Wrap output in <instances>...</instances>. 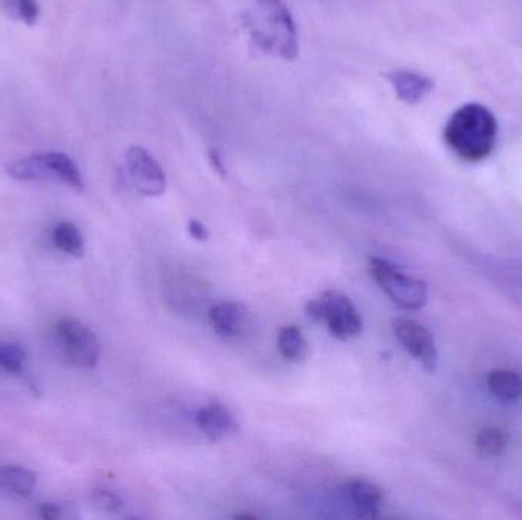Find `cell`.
Instances as JSON below:
<instances>
[{"instance_id": "1", "label": "cell", "mask_w": 522, "mask_h": 520, "mask_svg": "<svg viewBox=\"0 0 522 520\" xmlns=\"http://www.w3.org/2000/svg\"><path fill=\"white\" fill-rule=\"evenodd\" d=\"M443 138L461 161H484L497 145V118L481 104H466L452 113Z\"/></svg>"}, {"instance_id": "2", "label": "cell", "mask_w": 522, "mask_h": 520, "mask_svg": "<svg viewBox=\"0 0 522 520\" xmlns=\"http://www.w3.org/2000/svg\"><path fill=\"white\" fill-rule=\"evenodd\" d=\"M261 22L265 28L248 25L252 40L258 48L280 55L284 60H295L298 55V34L294 19L281 0H257Z\"/></svg>"}, {"instance_id": "3", "label": "cell", "mask_w": 522, "mask_h": 520, "mask_svg": "<svg viewBox=\"0 0 522 520\" xmlns=\"http://www.w3.org/2000/svg\"><path fill=\"white\" fill-rule=\"evenodd\" d=\"M306 313L312 321L326 325L333 338L339 341H347L361 334V315L344 293L327 290L319 298L307 302Z\"/></svg>"}, {"instance_id": "4", "label": "cell", "mask_w": 522, "mask_h": 520, "mask_svg": "<svg viewBox=\"0 0 522 520\" xmlns=\"http://www.w3.org/2000/svg\"><path fill=\"white\" fill-rule=\"evenodd\" d=\"M368 272L388 298L405 310H420L428 301V286L381 257L368 260Z\"/></svg>"}, {"instance_id": "5", "label": "cell", "mask_w": 522, "mask_h": 520, "mask_svg": "<svg viewBox=\"0 0 522 520\" xmlns=\"http://www.w3.org/2000/svg\"><path fill=\"white\" fill-rule=\"evenodd\" d=\"M60 347L66 360L78 368H94L100 359L101 347L97 334L77 319L63 318L55 325Z\"/></svg>"}, {"instance_id": "6", "label": "cell", "mask_w": 522, "mask_h": 520, "mask_svg": "<svg viewBox=\"0 0 522 520\" xmlns=\"http://www.w3.org/2000/svg\"><path fill=\"white\" fill-rule=\"evenodd\" d=\"M393 331L400 342L420 365L429 373H434L439 363V351L434 336L428 328L410 318H397L393 321Z\"/></svg>"}, {"instance_id": "7", "label": "cell", "mask_w": 522, "mask_h": 520, "mask_svg": "<svg viewBox=\"0 0 522 520\" xmlns=\"http://www.w3.org/2000/svg\"><path fill=\"white\" fill-rule=\"evenodd\" d=\"M126 161L130 179L142 196L158 197L164 194L167 177L149 151L142 147H130Z\"/></svg>"}, {"instance_id": "8", "label": "cell", "mask_w": 522, "mask_h": 520, "mask_svg": "<svg viewBox=\"0 0 522 520\" xmlns=\"http://www.w3.org/2000/svg\"><path fill=\"white\" fill-rule=\"evenodd\" d=\"M208 319L217 336L228 341L245 338L252 327L248 309L234 301L219 302L211 307Z\"/></svg>"}, {"instance_id": "9", "label": "cell", "mask_w": 522, "mask_h": 520, "mask_svg": "<svg viewBox=\"0 0 522 520\" xmlns=\"http://www.w3.org/2000/svg\"><path fill=\"white\" fill-rule=\"evenodd\" d=\"M199 431L210 441H222L237 432V420L226 406L210 403L197 411Z\"/></svg>"}, {"instance_id": "10", "label": "cell", "mask_w": 522, "mask_h": 520, "mask_svg": "<svg viewBox=\"0 0 522 520\" xmlns=\"http://www.w3.org/2000/svg\"><path fill=\"white\" fill-rule=\"evenodd\" d=\"M345 496L355 508L359 517L371 519L376 517L377 511L384 501V492L379 485L365 479H352L345 485Z\"/></svg>"}, {"instance_id": "11", "label": "cell", "mask_w": 522, "mask_h": 520, "mask_svg": "<svg viewBox=\"0 0 522 520\" xmlns=\"http://www.w3.org/2000/svg\"><path fill=\"white\" fill-rule=\"evenodd\" d=\"M385 77L393 86L397 98L411 106L425 100L434 89L431 78L416 74V72L396 71L385 74Z\"/></svg>"}, {"instance_id": "12", "label": "cell", "mask_w": 522, "mask_h": 520, "mask_svg": "<svg viewBox=\"0 0 522 520\" xmlns=\"http://www.w3.org/2000/svg\"><path fill=\"white\" fill-rule=\"evenodd\" d=\"M36 485L37 475L28 467L16 464L0 467V488L5 492L26 498L34 492Z\"/></svg>"}, {"instance_id": "13", "label": "cell", "mask_w": 522, "mask_h": 520, "mask_svg": "<svg viewBox=\"0 0 522 520\" xmlns=\"http://www.w3.org/2000/svg\"><path fill=\"white\" fill-rule=\"evenodd\" d=\"M278 351L289 362H303L309 357L310 345L301 328L287 325L281 328L277 339Z\"/></svg>"}, {"instance_id": "14", "label": "cell", "mask_w": 522, "mask_h": 520, "mask_svg": "<svg viewBox=\"0 0 522 520\" xmlns=\"http://www.w3.org/2000/svg\"><path fill=\"white\" fill-rule=\"evenodd\" d=\"M46 161H48L49 168H51L52 177L58 182L65 183L72 190H84L83 177H81L80 170H78L75 162L69 158L65 153H58V151H49L46 153Z\"/></svg>"}, {"instance_id": "15", "label": "cell", "mask_w": 522, "mask_h": 520, "mask_svg": "<svg viewBox=\"0 0 522 520\" xmlns=\"http://www.w3.org/2000/svg\"><path fill=\"white\" fill-rule=\"evenodd\" d=\"M487 386L498 399L518 400L522 397V377L513 371H492L487 377Z\"/></svg>"}, {"instance_id": "16", "label": "cell", "mask_w": 522, "mask_h": 520, "mask_svg": "<svg viewBox=\"0 0 522 520\" xmlns=\"http://www.w3.org/2000/svg\"><path fill=\"white\" fill-rule=\"evenodd\" d=\"M55 246L71 257L81 258L84 255V238L77 226L69 222L58 223L52 232Z\"/></svg>"}, {"instance_id": "17", "label": "cell", "mask_w": 522, "mask_h": 520, "mask_svg": "<svg viewBox=\"0 0 522 520\" xmlns=\"http://www.w3.org/2000/svg\"><path fill=\"white\" fill-rule=\"evenodd\" d=\"M509 435L501 427H483L475 437V447L484 456H498L507 449Z\"/></svg>"}, {"instance_id": "18", "label": "cell", "mask_w": 522, "mask_h": 520, "mask_svg": "<svg viewBox=\"0 0 522 520\" xmlns=\"http://www.w3.org/2000/svg\"><path fill=\"white\" fill-rule=\"evenodd\" d=\"M25 351L17 344H0V368L8 374L22 373Z\"/></svg>"}, {"instance_id": "19", "label": "cell", "mask_w": 522, "mask_h": 520, "mask_svg": "<svg viewBox=\"0 0 522 520\" xmlns=\"http://www.w3.org/2000/svg\"><path fill=\"white\" fill-rule=\"evenodd\" d=\"M14 16L19 17L28 26L36 25L39 19V4L37 0H11Z\"/></svg>"}, {"instance_id": "20", "label": "cell", "mask_w": 522, "mask_h": 520, "mask_svg": "<svg viewBox=\"0 0 522 520\" xmlns=\"http://www.w3.org/2000/svg\"><path fill=\"white\" fill-rule=\"evenodd\" d=\"M92 501L98 508L104 511H118L123 507V499L116 493L106 490V488H95L92 492Z\"/></svg>"}, {"instance_id": "21", "label": "cell", "mask_w": 522, "mask_h": 520, "mask_svg": "<svg viewBox=\"0 0 522 520\" xmlns=\"http://www.w3.org/2000/svg\"><path fill=\"white\" fill-rule=\"evenodd\" d=\"M39 514L42 519L57 520L62 517V507L52 504V502H45V504L39 505Z\"/></svg>"}, {"instance_id": "22", "label": "cell", "mask_w": 522, "mask_h": 520, "mask_svg": "<svg viewBox=\"0 0 522 520\" xmlns=\"http://www.w3.org/2000/svg\"><path fill=\"white\" fill-rule=\"evenodd\" d=\"M188 232H190L191 237L196 241H207L210 238V232L205 228L203 223L197 222V220H191L188 223Z\"/></svg>"}, {"instance_id": "23", "label": "cell", "mask_w": 522, "mask_h": 520, "mask_svg": "<svg viewBox=\"0 0 522 520\" xmlns=\"http://www.w3.org/2000/svg\"><path fill=\"white\" fill-rule=\"evenodd\" d=\"M210 161L211 165H213L214 170L220 174L222 177H226V168L225 164H223L222 156H220L219 151L210 150Z\"/></svg>"}]
</instances>
